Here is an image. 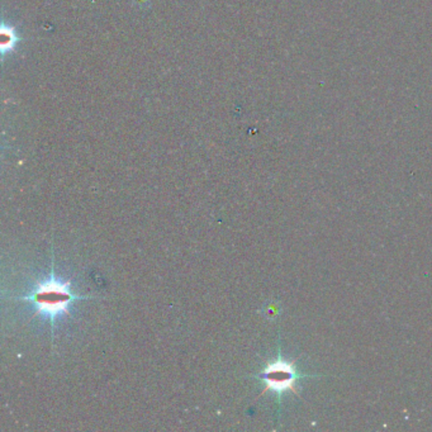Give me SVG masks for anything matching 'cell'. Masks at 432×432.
<instances>
[{
    "label": "cell",
    "instance_id": "cell-2",
    "mask_svg": "<svg viewBox=\"0 0 432 432\" xmlns=\"http://www.w3.org/2000/svg\"><path fill=\"white\" fill-rule=\"evenodd\" d=\"M305 376H302L298 373L293 362L284 360L279 350L277 360L266 364V367L259 374L254 376V378L259 379L265 385L262 394L266 392H273L280 401L285 392L298 394L297 382L301 378Z\"/></svg>",
    "mask_w": 432,
    "mask_h": 432
},
{
    "label": "cell",
    "instance_id": "cell-1",
    "mask_svg": "<svg viewBox=\"0 0 432 432\" xmlns=\"http://www.w3.org/2000/svg\"><path fill=\"white\" fill-rule=\"evenodd\" d=\"M22 302H29L35 307V314L41 313L45 317L50 319L51 333L54 340L55 322L58 316L69 314V305L75 301L83 299H94L92 296H80L71 291V282H60L55 275V254L52 250L51 259L50 277L45 282L37 284L33 291L27 296L17 297Z\"/></svg>",
    "mask_w": 432,
    "mask_h": 432
}]
</instances>
